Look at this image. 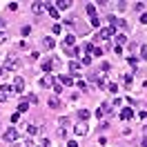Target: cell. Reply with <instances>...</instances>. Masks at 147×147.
Listing matches in <instances>:
<instances>
[{"label":"cell","instance_id":"cell-20","mask_svg":"<svg viewBox=\"0 0 147 147\" xmlns=\"http://www.w3.org/2000/svg\"><path fill=\"white\" fill-rule=\"evenodd\" d=\"M116 42H118V47H123L125 42H127V36H123V34H118V36H116Z\"/></svg>","mask_w":147,"mask_h":147},{"label":"cell","instance_id":"cell-16","mask_svg":"<svg viewBox=\"0 0 147 147\" xmlns=\"http://www.w3.org/2000/svg\"><path fill=\"white\" fill-rule=\"evenodd\" d=\"M89 116H92V114H89V109H78V118L83 120V123L89 118Z\"/></svg>","mask_w":147,"mask_h":147},{"label":"cell","instance_id":"cell-2","mask_svg":"<svg viewBox=\"0 0 147 147\" xmlns=\"http://www.w3.org/2000/svg\"><path fill=\"white\" fill-rule=\"evenodd\" d=\"M16 67H18V63H16V56L9 54L7 58H5V69L9 71V69H16Z\"/></svg>","mask_w":147,"mask_h":147},{"label":"cell","instance_id":"cell-42","mask_svg":"<svg viewBox=\"0 0 147 147\" xmlns=\"http://www.w3.org/2000/svg\"><path fill=\"white\" fill-rule=\"evenodd\" d=\"M0 27H5V20H0Z\"/></svg>","mask_w":147,"mask_h":147},{"label":"cell","instance_id":"cell-35","mask_svg":"<svg viewBox=\"0 0 147 147\" xmlns=\"http://www.w3.org/2000/svg\"><path fill=\"white\" fill-rule=\"evenodd\" d=\"M92 27H100V20H98V18H92Z\"/></svg>","mask_w":147,"mask_h":147},{"label":"cell","instance_id":"cell-37","mask_svg":"<svg viewBox=\"0 0 147 147\" xmlns=\"http://www.w3.org/2000/svg\"><path fill=\"white\" fill-rule=\"evenodd\" d=\"M138 116H140V120H143V123H145V120H147V111H140V114H138Z\"/></svg>","mask_w":147,"mask_h":147},{"label":"cell","instance_id":"cell-30","mask_svg":"<svg viewBox=\"0 0 147 147\" xmlns=\"http://www.w3.org/2000/svg\"><path fill=\"white\" fill-rule=\"evenodd\" d=\"M134 9H136V11H143V9H145V5H143V2H136V5H134Z\"/></svg>","mask_w":147,"mask_h":147},{"label":"cell","instance_id":"cell-19","mask_svg":"<svg viewBox=\"0 0 147 147\" xmlns=\"http://www.w3.org/2000/svg\"><path fill=\"white\" fill-rule=\"evenodd\" d=\"M27 134H29V136H36V134H38V127H36V125H27Z\"/></svg>","mask_w":147,"mask_h":147},{"label":"cell","instance_id":"cell-17","mask_svg":"<svg viewBox=\"0 0 147 147\" xmlns=\"http://www.w3.org/2000/svg\"><path fill=\"white\" fill-rule=\"evenodd\" d=\"M27 107H29V102H27V100H20V102H18V114L27 111Z\"/></svg>","mask_w":147,"mask_h":147},{"label":"cell","instance_id":"cell-10","mask_svg":"<svg viewBox=\"0 0 147 147\" xmlns=\"http://www.w3.org/2000/svg\"><path fill=\"white\" fill-rule=\"evenodd\" d=\"M22 89H25V80H22V78H16V80H13V92H22Z\"/></svg>","mask_w":147,"mask_h":147},{"label":"cell","instance_id":"cell-23","mask_svg":"<svg viewBox=\"0 0 147 147\" xmlns=\"http://www.w3.org/2000/svg\"><path fill=\"white\" fill-rule=\"evenodd\" d=\"M105 89L111 92V94H116V85H114V83H105Z\"/></svg>","mask_w":147,"mask_h":147},{"label":"cell","instance_id":"cell-31","mask_svg":"<svg viewBox=\"0 0 147 147\" xmlns=\"http://www.w3.org/2000/svg\"><path fill=\"white\" fill-rule=\"evenodd\" d=\"M80 63H83V65H92V56H85V58L80 60Z\"/></svg>","mask_w":147,"mask_h":147},{"label":"cell","instance_id":"cell-24","mask_svg":"<svg viewBox=\"0 0 147 147\" xmlns=\"http://www.w3.org/2000/svg\"><path fill=\"white\" fill-rule=\"evenodd\" d=\"M47 7H49V13H51V16H54V18H58V9H56V7H51V5H49V2H47Z\"/></svg>","mask_w":147,"mask_h":147},{"label":"cell","instance_id":"cell-33","mask_svg":"<svg viewBox=\"0 0 147 147\" xmlns=\"http://www.w3.org/2000/svg\"><path fill=\"white\" fill-rule=\"evenodd\" d=\"M58 136H60V138H65V136H67V129H65V127H60V129H58Z\"/></svg>","mask_w":147,"mask_h":147},{"label":"cell","instance_id":"cell-26","mask_svg":"<svg viewBox=\"0 0 147 147\" xmlns=\"http://www.w3.org/2000/svg\"><path fill=\"white\" fill-rule=\"evenodd\" d=\"M54 92L60 94V92H63V85H60V83H54Z\"/></svg>","mask_w":147,"mask_h":147},{"label":"cell","instance_id":"cell-25","mask_svg":"<svg viewBox=\"0 0 147 147\" xmlns=\"http://www.w3.org/2000/svg\"><path fill=\"white\" fill-rule=\"evenodd\" d=\"M140 56H143V60H147V45L140 47Z\"/></svg>","mask_w":147,"mask_h":147},{"label":"cell","instance_id":"cell-44","mask_svg":"<svg viewBox=\"0 0 147 147\" xmlns=\"http://www.w3.org/2000/svg\"><path fill=\"white\" fill-rule=\"evenodd\" d=\"M13 147H20V145H13Z\"/></svg>","mask_w":147,"mask_h":147},{"label":"cell","instance_id":"cell-13","mask_svg":"<svg viewBox=\"0 0 147 147\" xmlns=\"http://www.w3.org/2000/svg\"><path fill=\"white\" fill-rule=\"evenodd\" d=\"M54 45H56V42H54V38H51V36L42 38V47H45V49H54Z\"/></svg>","mask_w":147,"mask_h":147},{"label":"cell","instance_id":"cell-7","mask_svg":"<svg viewBox=\"0 0 147 147\" xmlns=\"http://www.w3.org/2000/svg\"><path fill=\"white\" fill-rule=\"evenodd\" d=\"M58 78H60V85H67V87H69V85H74V80H76L78 76H67V74H63V76H58Z\"/></svg>","mask_w":147,"mask_h":147},{"label":"cell","instance_id":"cell-39","mask_svg":"<svg viewBox=\"0 0 147 147\" xmlns=\"http://www.w3.org/2000/svg\"><path fill=\"white\" fill-rule=\"evenodd\" d=\"M2 78H7V69H0V80Z\"/></svg>","mask_w":147,"mask_h":147},{"label":"cell","instance_id":"cell-8","mask_svg":"<svg viewBox=\"0 0 147 147\" xmlns=\"http://www.w3.org/2000/svg\"><path fill=\"white\" fill-rule=\"evenodd\" d=\"M107 111H109V102H102L100 107H98V111H96V116H98V118H102Z\"/></svg>","mask_w":147,"mask_h":147},{"label":"cell","instance_id":"cell-14","mask_svg":"<svg viewBox=\"0 0 147 147\" xmlns=\"http://www.w3.org/2000/svg\"><path fill=\"white\" fill-rule=\"evenodd\" d=\"M118 116H120V118H123V120H129V118H131V116H134V111H131V109H129V107H125V109H123V111H120V114H118Z\"/></svg>","mask_w":147,"mask_h":147},{"label":"cell","instance_id":"cell-21","mask_svg":"<svg viewBox=\"0 0 147 147\" xmlns=\"http://www.w3.org/2000/svg\"><path fill=\"white\" fill-rule=\"evenodd\" d=\"M58 123H60V127H67V125H69L71 120L67 118V116H60V120H58Z\"/></svg>","mask_w":147,"mask_h":147},{"label":"cell","instance_id":"cell-6","mask_svg":"<svg viewBox=\"0 0 147 147\" xmlns=\"http://www.w3.org/2000/svg\"><path fill=\"white\" fill-rule=\"evenodd\" d=\"M45 7H47V2H34V5H31V11H34L36 16H40V13L45 11Z\"/></svg>","mask_w":147,"mask_h":147},{"label":"cell","instance_id":"cell-38","mask_svg":"<svg viewBox=\"0 0 147 147\" xmlns=\"http://www.w3.org/2000/svg\"><path fill=\"white\" fill-rule=\"evenodd\" d=\"M9 38H7V34H0V42H7Z\"/></svg>","mask_w":147,"mask_h":147},{"label":"cell","instance_id":"cell-29","mask_svg":"<svg viewBox=\"0 0 147 147\" xmlns=\"http://www.w3.org/2000/svg\"><path fill=\"white\" fill-rule=\"evenodd\" d=\"M125 9H127V2H123V0H120V2H118V11H125Z\"/></svg>","mask_w":147,"mask_h":147},{"label":"cell","instance_id":"cell-27","mask_svg":"<svg viewBox=\"0 0 147 147\" xmlns=\"http://www.w3.org/2000/svg\"><path fill=\"white\" fill-rule=\"evenodd\" d=\"M27 102H29V105H36V102H38V96H29Z\"/></svg>","mask_w":147,"mask_h":147},{"label":"cell","instance_id":"cell-15","mask_svg":"<svg viewBox=\"0 0 147 147\" xmlns=\"http://www.w3.org/2000/svg\"><path fill=\"white\" fill-rule=\"evenodd\" d=\"M56 7H58V9H69V7H71V2H69V0H58V2H56Z\"/></svg>","mask_w":147,"mask_h":147},{"label":"cell","instance_id":"cell-28","mask_svg":"<svg viewBox=\"0 0 147 147\" xmlns=\"http://www.w3.org/2000/svg\"><path fill=\"white\" fill-rule=\"evenodd\" d=\"M22 147H36V145H34V140H31V138H27V140L22 143Z\"/></svg>","mask_w":147,"mask_h":147},{"label":"cell","instance_id":"cell-40","mask_svg":"<svg viewBox=\"0 0 147 147\" xmlns=\"http://www.w3.org/2000/svg\"><path fill=\"white\" fill-rule=\"evenodd\" d=\"M67 147H78V143H76V140H69V143H67Z\"/></svg>","mask_w":147,"mask_h":147},{"label":"cell","instance_id":"cell-12","mask_svg":"<svg viewBox=\"0 0 147 147\" xmlns=\"http://www.w3.org/2000/svg\"><path fill=\"white\" fill-rule=\"evenodd\" d=\"M40 67H42V71H45V74H49L51 69H54V60H42Z\"/></svg>","mask_w":147,"mask_h":147},{"label":"cell","instance_id":"cell-3","mask_svg":"<svg viewBox=\"0 0 147 147\" xmlns=\"http://www.w3.org/2000/svg\"><path fill=\"white\" fill-rule=\"evenodd\" d=\"M107 22H111V27H114V25H116V27H127V22H125V20H118L114 13H109V16H107Z\"/></svg>","mask_w":147,"mask_h":147},{"label":"cell","instance_id":"cell-36","mask_svg":"<svg viewBox=\"0 0 147 147\" xmlns=\"http://www.w3.org/2000/svg\"><path fill=\"white\" fill-rule=\"evenodd\" d=\"M51 31H54L56 36H58V34H60V25H54V27H51Z\"/></svg>","mask_w":147,"mask_h":147},{"label":"cell","instance_id":"cell-4","mask_svg":"<svg viewBox=\"0 0 147 147\" xmlns=\"http://www.w3.org/2000/svg\"><path fill=\"white\" fill-rule=\"evenodd\" d=\"M114 34H116V29L111 27V25H109V27H105V29H100V38H105V40H109Z\"/></svg>","mask_w":147,"mask_h":147},{"label":"cell","instance_id":"cell-1","mask_svg":"<svg viewBox=\"0 0 147 147\" xmlns=\"http://www.w3.org/2000/svg\"><path fill=\"white\" fill-rule=\"evenodd\" d=\"M2 138H5L7 143H16V140H18V129H16V127H9V129H5Z\"/></svg>","mask_w":147,"mask_h":147},{"label":"cell","instance_id":"cell-43","mask_svg":"<svg viewBox=\"0 0 147 147\" xmlns=\"http://www.w3.org/2000/svg\"><path fill=\"white\" fill-rule=\"evenodd\" d=\"M145 136H147V125H145Z\"/></svg>","mask_w":147,"mask_h":147},{"label":"cell","instance_id":"cell-9","mask_svg":"<svg viewBox=\"0 0 147 147\" xmlns=\"http://www.w3.org/2000/svg\"><path fill=\"white\" fill-rule=\"evenodd\" d=\"M54 76H45V78H40V85H42V87H54Z\"/></svg>","mask_w":147,"mask_h":147},{"label":"cell","instance_id":"cell-34","mask_svg":"<svg viewBox=\"0 0 147 147\" xmlns=\"http://www.w3.org/2000/svg\"><path fill=\"white\" fill-rule=\"evenodd\" d=\"M140 22H143V25H147V11H143V13H140Z\"/></svg>","mask_w":147,"mask_h":147},{"label":"cell","instance_id":"cell-32","mask_svg":"<svg viewBox=\"0 0 147 147\" xmlns=\"http://www.w3.org/2000/svg\"><path fill=\"white\" fill-rule=\"evenodd\" d=\"M92 54H94V56H102V49H100V47H94Z\"/></svg>","mask_w":147,"mask_h":147},{"label":"cell","instance_id":"cell-18","mask_svg":"<svg viewBox=\"0 0 147 147\" xmlns=\"http://www.w3.org/2000/svg\"><path fill=\"white\" fill-rule=\"evenodd\" d=\"M49 107H51V109H58V107H60V100H58V98H49Z\"/></svg>","mask_w":147,"mask_h":147},{"label":"cell","instance_id":"cell-11","mask_svg":"<svg viewBox=\"0 0 147 147\" xmlns=\"http://www.w3.org/2000/svg\"><path fill=\"white\" fill-rule=\"evenodd\" d=\"M85 9H87V13H89V18H96V5H94V2H87Z\"/></svg>","mask_w":147,"mask_h":147},{"label":"cell","instance_id":"cell-41","mask_svg":"<svg viewBox=\"0 0 147 147\" xmlns=\"http://www.w3.org/2000/svg\"><path fill=\"white\" fill-rule=\"evenodd\" d=\"M143 147H147V136H143Z\"/></svg>","mask_w":147,"mask_h":147},{"label":"cell","instance_id":"cell-22","mask_svg":"<svg viewBox=\"0 0 147 147\" xmlns=\"http://www.w3.org/2000/svg\"><path fill=\"white\" fill-rule=\"evenodd\" d=\"M78 67H80L78 60H71V63H69V69H71V71H78Z\"/></svg>","mask_w":147,"mask_h":147},{"label":"cell","instance_id":"cell-5","mask_svg":"<svg viewBox=\"0 0 147 147\" xmlns=\"http://www.w3.org/2000/svg\"><path fill=\"white\" fill-rule=\"evenodd\" d=\"M74 131H76L78 136H85V134H87V123H83V120H80V123H76Z\"/></svg>","mask_w":147,"mask_h":147}]
</instances>
